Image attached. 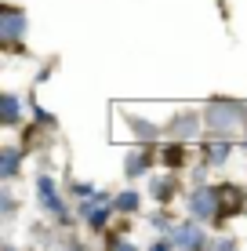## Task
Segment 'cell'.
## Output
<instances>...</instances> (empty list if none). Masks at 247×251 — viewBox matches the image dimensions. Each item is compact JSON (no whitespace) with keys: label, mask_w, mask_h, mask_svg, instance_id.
<instances>
[{"label":"cell","mask_w":247,"mask_h":251,"mask_svg":"<svg viewBox=\"0 0 247 251\" xmlns=\"http://www.w3.org/2000/svg\"><path fill=\"white\" fill-rule=\"evenodd\" d=\"M215 204H218V193H215V189H203V193L193 197V211L203 215V219H215V215H218Z\"/></svg>","instance_id":"6da1fadb"},{"label":"cell","mask_w":247,"mask_h":251,"mask_svg":"<svg viewBox=\"0 0 247 251\" xmlns=\"http://www.w3.org/2000/svg\"><path fill=\"white\" fill-rule=\"evenodd\" d=\"M109 207H116V204H106V201H91V204H84V219H88L91 226H102V222H106V215H109Z\"/></svg>","instance_id":"7a4b0ae2"},{"label":"cell","mask_w":247,"mask_h":251,"mask_svg":"<svg viewBox=\"0 0 247 251\" xmlns=\"http://www.w3.org/2000/svg\"><path fill=\"white\" fill-rule=\"evenodd\" d=\"M171 244H178V248H200V244H203V233H197L193 226H185V229H175Z\"/></svg>","instance_id":"3957f363"},{"label":"cell","mask_w":247,"mask_h":251,"mask_svg":"<svg viewBox=\"0 0 247 251\" xmlns=\"http://www.w3.org/2000/svg\"><path fill=\"white\" fill-rule=\"evenodd\" d=\"M40 197H44V204L51 207V211H58V215H62V201H58V197H55V182H51V178H40Z\"/></svg>","instance_id":"277c9868"},{"label":"cell","mask_w":247,"mask_h":251,"mask_svg":"<svg viewBox=\"0 0 247 251\" xmlns=\"http://www.w3.org/2000/svg\"><path fill=\"white\" fill-rule=\"evenodd\" d=\"M22 25H25V19H22L19 11H4V25H0V29H4V37H19Z\"/></svg>","instance_id":"5b68a950"},{"label":"cell","mask_w":247,"mask_h":251,"mask_svg":"<svg viewBox=\"0 0 247 251\" xmlns=\"http://www.w3.org/2000/svg\"><path fill=\"white\" fill-rule=\"evenodd\" d=\"M0 168H4V178H11V175H15V168H19V153L7 150V153H4V160H0Z\"/></svg>","instance_id":"8992f818"},{"label":"cell","mask_w":247,"mask_h":251,"mask_svg":"<svg viewBox=\"0 0 247 251\" xmlns=\"http://www.w3.org/2000/svg\"><path fill=\"white\" fill-rule=\"evenodd\" d=\"M193 131H197V117H185L175 124V135H193Z\"/></svg>","instance_id":"52a82bcc"},{"label":"cell","mask_w":247,"mask_h":251,"mask_svg":"<svg viewBox=\"0 0 247 251\" xmlns=\"http://www.w3.org/2000/svg\"><path fill=\"white\" fill-rule=\"evenodd\" d=\"M4 120H19V102H15L11 95L4 99Z\"/></svg>","instance_id":"ba28073f"},{"label":"cell","mask_w":247,"mask_h":251,"mask_svg":"<svg viewBox=\"0 0 247 251\" xmlns=\"http://www.w3.org/2000/svg\"><path fill=\"white\" fill-rule=\"evenodd\" d=\"M207 153H211V160H225L229 146H225V142H211V150H207Z\"/></svg>","instance_id":"9c48e42d"},{"label":"cell","mask_w":247,"mask_h":251,"mask_svg":"<svg viewBox=\"0 0 247 251\" xmlns=\"http://www.w3.org/2000/svg\"><path fill=\"white\" fill-rule=\"evenodd\" d=\"M135 204H138V197H135V193H124L120 201H116V207H120V211H131Z\"/></svg>","instance_id":"30bf717a"}]
</instances>
